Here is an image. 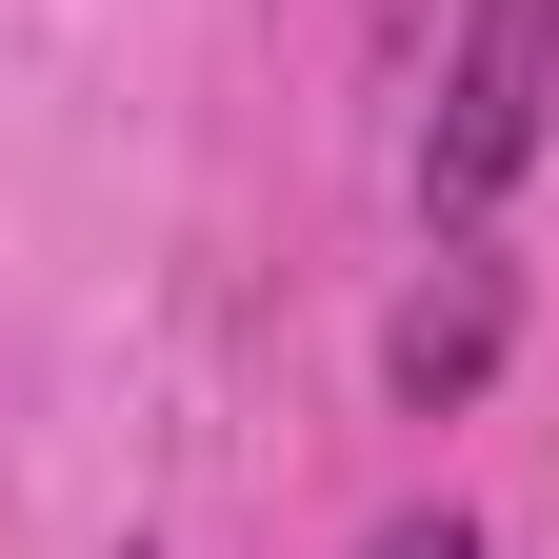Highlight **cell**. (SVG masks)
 I'll return each instance as SVG.
<instances>
[{
  "instance_id": "obj_1",
  "label": "cell",
  "mask_w": 559,
  "mask_h": 559,
  "mask_svg": "<svg viewBox=\"0 0 559 559\" xmlns=\"http://www.w3.org/2000/svg\"><path fill=\"white\" fill-rule=\"evenodd\" d=\"M539 100H559V0H460L440 120H419V200L440 221H500L520 160H539Z\"/></svg>"
},
{
  "instance_id": "obj_2",
  "label": "cell",
  "mask_w": 559,
  "mask_h": 559,
  "mask_svg": "<svg viewBox=\"0 0 559 559\" xmlns=\"http://www.w3.org/2000/svg\"><path fill=\"white\" fill-rule=\"evenodd\" d=\"M500 260H440V280H419V300H400V340H380V380L419 400V419H440V400H479V380H500Z\"/></svg>"
},
{
  "instance_id": "obj_3",
  "label": "cell",
  "mask_w": 559,
  "mask_h": 559,
  "mask_svg": "<svg viewBox=\"0 0 559 559\" xmlns=\"http://www.w3.org/2000/svg\"><path fill=\"white\" fill-rule=\"evenodd\" d=\"M360 559H479V520H460V500H419V520H380Z\"/></svg>"
}]
</instances>
